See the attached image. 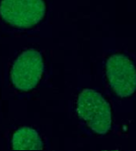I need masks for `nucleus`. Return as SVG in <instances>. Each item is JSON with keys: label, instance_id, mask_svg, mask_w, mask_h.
Masks as SVG:
<instances>
[{"label": "nucleus", "instance_id": "5", "mask_svg": "<svg viewBox=\"0 0 136 151\" xmlns=\"http://www.w3.org/2000/svg\"><path fill=\"white\" fill-rule=\"evenodd\" d=\"M12 149L16 150H41L43 142L35 130L23 126L13 134Z\"/></svg>", "mask_w": 136, "mask_h": 151}, {"label": "nucleus", "instance_id": "1", "mask_svg": "<svg viewBox=\"0 0 136 151\" xmlns=\"http://www.w3.org/2000/svg\"><path fill=\"white\" fill-rule=\"evenodd\" d=\"M79 118L97 134L104 135L111 127L110 106L103 95L91 88H85L79 94L77 102Z\"/></svg>", "mask_w": 136, "mask_h": 151}, {"label": "nucleus", "instance_id": "2", "mask_svg": "<svg viewBox=\"0 0 136 151\" xmlns=\"http://www.w3.org/2000/svg\"><path fill=\"white\" fill-rule=\"evenodd\" d=\"M46 4L43 0H1L0 16L10 25L30 28L43 19Z\"/></svg>", "mask_w": 136, "mask_h": 151}, {"label": "nucleus", "instance_id": "4", "mask_svg": "<svg viewBox=\"0 0 136 151\" xmlns=\"http://www.w3.org/2000/svg\"><path fill=\"white\" fill-rule=\"evenodd\" d=\"M106 75L110 87L116 94L125 98L136 91V68L123 54H114L106 62Z\"/></svg>", "mask_w": 136, "mask_h": 151}, {"label": "nucleus", "instance_id": "3", "mask_svg": "<svg viewBox=\"0 0 136 151\" xmlns=\"http://www.w3.org/2000/svg\"><path fill=\"white\" fill-rule=\"evenodd\" d=\"M44 70L43 58L38 51L29 49L16 58L10 70V79L14 87L27 92L39 83Z\"/></svg>", "mask_w": 136, "mask_h": 151}]
</instances>
